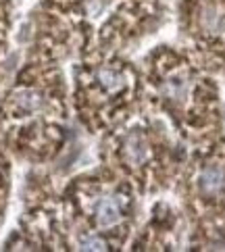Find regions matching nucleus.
Wrapping results in <instances>:
<instances>
[{"instance_id":"3","label":"nucleus","mask_w":225,"mask_h":252,"mask_svg":"<svg viewBox=\"0 0 225 252\" xmlns=\"http://www.w3.org/2000/svg\"><path fill=\"white\" fill-rule=\"evenodd\" d=\"M148 150H146V142H144L142 136H138V133H133V136H129L128 140H125V158L129 160V163L133 165H140L144 158H146Z\"/></svg>"},{"instance_id":"6","label":"nucleus","mask_w":225,"mask_h":252,"mask_svg":"<svg viewBox=\"0 0 225 252\" xmlns=\"http://www.w3.org/2000/svg\"><path fill=\"white\" fill-rule=\"evenodd\" d=\"M165 92L177 100V98H182L186 94V84L182 82V79H169L167 86H165Z\"/></svg>"},{"instance_id":"1","label":"nucleus","mask_w":225,"mask_h":252,"mask_svg":"<svg viewBox=\"0 0 225 252\" xmlns=\"http://www.w3.org/2000/svg\"><path fill=\"white\" fill-rule=\"evenodd\" d=\"M198 186L204 194H221L225 190V167L209 165L198 177Z\"/></svg>"},{"instance_id":"2","label":"nucleus","mask_w":225,"mask_h":252,"mask_svg":"<svg viewBox=\"0 0 225 252\" xmlns=\"http://www.w3.org/2000/svg\"><path fill=\"white\" fill-rule=\"evenodd\" d=\"M121 219V206L115 196H104L96 204V221L100 227H113Z\"/></svg>"},{"instance_id":"4","label":"nucleus","mask_w":225,"mask_h":252,"mask_svg":"<svg viewBox=\"0 0 225 252\" xmlns=\"http://www.w3.org/2000/svg\"><path fill=\"white\" fill-rule=\"evenodd\" d=\"M98 79H100V84L104 86L106 92H119V90L123 88V77L119 73H115V71L111 69H102L100 73H98Z\"/></svg>"},{"instance_id":"5","label":"nucleus","mask_w":225,"mask_h":252,"mask_svg":"<svg viewBox=\"0 0 225 252\" xmlns=\"http://www.w3.org/2000/svg\"><path fill=\"white\" fill-rule=\"evenodd\" d=\"M17 102H19L23 109L33 111V109H38V106H40V98H38V94L30 92V90H23V92L17 94Z\"/></svg>"},{"instance_id":"7","label":"nucleus","mask_w":225,"mask_h":252,"mask_svg":"<svg viewBox=\"0 0 225 252\" xmlns=\"http://www.w3.org/2000/svg\"><path fill=\"white\" fill-rule=\"evenodd\" d=\"M79 246H82V250H104L106 244H104V240L102 238H98V236H86L79 240Z\"/></svg>"}]
</instances>
